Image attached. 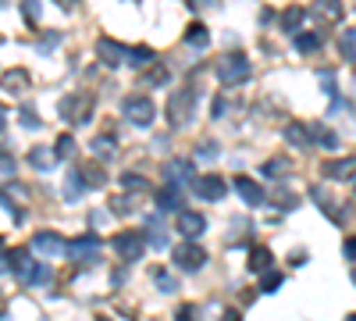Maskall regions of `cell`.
<instances>
[{
    "mask_svg": "<svg viewBox=\"0 0 356 321\" xmlns=\"http://www.w3.org/2000/svg\"><path fill=\"white\" fill-rule=\"evenodd\" d=\"M189 189H193L200 200H207V203H218V200H225V193H228L225 179H218V175H196Z\"/></svg>",
    "mask_w": 356,
    "mask_h": 321,
    "instance_id": "9",
    "label": "cell"
},
{
    "mask_svg": "<svg viewBox=\"0 0 356 321\" xmlns=\"http://www.w3.org/2000/svg\"><path fill=\"white\" fill-rule=\"evenodd\" d=\"M33 253H43V257L68 253V240L61 236V232H36L33 236Z\"/></svg>",
    "mask_w": 356,
    "mask_h": 321,
    "instance_id": "11",
    "label": "cell"
},
{
    "mask_svg": "<svg viewBox=\"0 0 356 321\" xmlns=\"http://www.w3.org/2000/svg\"><path fill=\"white\" fill-rule=\"evenodd\" d=\"M314 15H317V18L339 22V18L346 15V8H342V0H314Z\"/></svg>",
    "mask_w": 356,
    "mask_h": 321,
    "instance_id": "23",
    "label": "cell"
},
{
    "mask_svg": "<svg viewBox=\"0 0 356 321\" xmlns=\"http://www.w3.org/2000/svg\"><path fill=\"white\" fill-rule=\"evenodd\" d=\"M111 246L118 250L122 260H139L143 250H146V236L143 232H118V236L111 240Z\"/></svg>",
    "mask_w": 356,
    "mask_h": 321,
    "instance_id": "8",
    "label": "cell"
},
{
    "mask_svg": "<svg viewBox=\"0 0 356 321\" xmlns=\"http://www.w3.org/2000/svg\"><path fill=\"white\" fill-rule=\"evenodd\" d=\"M193 107H196V86H186V90H175L168 100V122L175 129H182L193 118Z\"/></svg>",
    "mask_w": 356,
    "mask_h": 321,
    "instance_id": "2",
    "label": "cell"
},
{
    "mask_svg": "<svg viewBox=\"0 0 356 321\" xmlns=\"http://www.w3.org/2000/svg\"><path fill=\"white\" fill-rule=\"evenodd\" d=\"M310 196H314V203H317V208H321L324 214H328L335 225H346V221H349V208H342V203L335 200V193H328L324 186H314V189H310Z\"/></svg>",
    "mask_w": 356,
    "mask_h": 321,
    "instance_id": "7",
    "label": "cell"
},
{
    "mask_svg": "<svg viewBox=\"0 0 356 321\" xmlns=\"http://www.w3.org/2000/svg\"><path fill=\"white\" fill-rule=\"evenodd\" d=\"M285 139L292 143V147H300V150H307L310 143H314V139H310V125H300V122H292V125L285 129Z\"/></svg>",
    "mask_w": 356,
    "mask_h": 321,
    "instance_id": "24",
    "label": "cell"
},
{
    "mask_svg": "<svg viewBox=\"0 0 356 321\" xmlns=\"http://www.w3.org/2000/svg\"><path fill=\"white\" fill-rule=\"evenodd\" d=\"M164 179H168L175 189H186V186H193L196 175H193V168H189V164H182V161H171V164L164 168Z\"/></svg>",
    "mask_w": 356,
    "mask_h": 321,
    "instance_id": "15",
    "label": "cell"
},
{
    "mask_svg": "<svg viewBox=\"0 0 356 321\" xmlns=\"http://www.w3.org/2000/svg\"><path fill=\"white\" fill-rule=\"evenodd\" d=\"M82 189H86V186H82L79 168L68 171V179H65V200H68V203H79V200H82Z\"/></svg>",
    "mask_w": 356,
    "mask_h": 321,
    "instance_id": "28",
    "label": "cell"
},
{
    "mask_svg": "<svg viewBox=\"0 0 356 321\" xmlns=\"http://www.w3.org/2000/svg\"><path fill=\"white\" fill-rule=\"evenodd\" d=\"M100 246H104V243H100V236H93V232H89V236H75V240L68 243V257L89 265V260L100 257Z\"/></svg>",
    "mask_w": 356,
    "mask_h": 321,
    "instance_id": "10",
    "label": "cell"
},
{
    "mask_svg": "<svg viewBox=\"0 0 356 321\" xmlns=\"http://www.w3.org/2000/svg\"><path fill=\"white\" fill-rule=\"evenodd\" d=\"M122 111H125V118H129L132 125H139V129L154 125V118H157V107H154V100H150V97H143V93H132V97H125Z\"/></svg>",
    "mask_w": 356,
    "mask_h": 321,
    "instance_id": "4",
    "label": "cell"
},
{
    "mask_svg": "<svg viewBox=\"0 0 356 321\" xmlns=\"http://www.w3.org/2000/svg\"><path fill=\"white\" fill-rule=\"evenodd\" d=\"M346 321H356V314H349V318H346Z\"/></svg>",
    "mask_w": 356,
    "mask_h": 321,
    "instance_id": "56",
    "label": "cell"
},
{
    "mask_svg": "<svg viewBox=\"0 0 356 321\" xmlns=\"http://www.w3.org/2000/svg\"><path fill=\"white\" fill-rule=\"evenodd\" d=\"M36 265H40V260L33 257V250H8V268H11V275H15L22 285L33 282Z\"/></svg>",
    "mask_w": 356,
    "mask_h": 321,
    "instance_id": "6",
    "label": "cell"
},
{
    "mask_svg": "<svg viewBox=\"0 0 356 321\" xmlns=\"http://www.w3.org/2000/svg\"><path fill=\"white\" fill-rule=\"evenodd\" d=\"M15 171V154L0 147V175H11Z\"/></svg>",
    "mask_w": 356,
    "mask_h": 321,
    "instance_id": "43",
    "label": "cell"
},
{
    "mask_svg": "<svg viewBox=\"0 0 356 321\" xmlns=\"http://www.w3.org/2000/svg\"><path fill=\"white\" fill-rule=\"evenodd\" d=\"M267 179H285L289 175V161L285 157H271V161H264V168H260Z\"/></svg>",
    "mask_w": 356,
    "mask_h": 321,
    "instance_id": "30",
    "label": "cell"
},
{
    "mask_svg": "<svg viewBox=\"0 0 356 321\" xmlns=\"http://www.w3.org/2000/svg\"><path fill=\"white\" fill-rule=\"evenodd\" d=\"M310 136H314L317 147H324V150H339V136H335L328 125H310Z\"/></svg>",
    "mask_w": 356,
    "mask_h": 321,
    "instance_id": "26",
    "label": "cell"
},
{
    "mask_svg": "<svg viewBox=\"0 0 356 321\" xmlns=\"http://www.w3.org/2000/svg\"><path fill=\"white\" fill-rule=\"evenodd\" d=\"M171 260H175V268H178V272H200V268L207 265V250L196 246L193 240H186L182 246H175Z\"/></svg>",
    "mask_w": 356,
    "mask_h": 321,
    "instance_id": "5",
    "label": "cell"
},
{
    "mask_svg": "<svg viewBox=\"0 0 356 321\" xmlns=\"http://www.w3.org/2000/svg\"><path fill=\"white\" fill-rule=\"evenodd\" d=\"M324 175H328V179H335V182H342V179H353V175H356V157L324 161Z\"/></svg>",
    "mask_w": 356,
    "mask_h": 321,
    "instance_id": "16",
    "label": "cell"
},
{
    "mask_svg": "<svg viewBox=\"0 0 356 321\" xmlns=\"http://www.w3.org/2000/svg\"><path fill=\"white\" fill-rule=\"evenodd\" d=\"M211 114H214V118H221V114H225V100H214L211 104Z\"/></svg>",
    "mask_w": 356,
    "mask_h": 321,
    "instance_id": "49",
    "label": "cell"
},
{
    "mask_svg": "<svg viewBox=\"0 0 356 321\" xmlns=\"http://www.w3.org/2000/svg\"><path fill=\"white\" fill-rule=\"evenodd\" d=\"M271 265H275V253L267 250V246H253V250H250V260H246V268H250L253 275H264V272H271Z\"/></svg>",
    "mask_w": 356,
    "mask_h": 321,
    "instance_id": "17",
    "label": "cell"
},
{
    "mask_svg": "<svg viewBox=\"0 0 356 321\" xmlns=\"http://www.w3.org/2000/svg\"><path fill=\"white\" fill-rule=\"evenodd\" d=\"M278 285H282V275H264V282H260V289H264V293H275Z\"/></svg>",
    "mask_w": 356,
    "mask_h": 321,
    "instance_id": "45",
    "label": "cell"
},
{
    "mask_svg": "<svg viewBox=\"0 0 356 321\" xmlns=\"http://www.w3.org/2000/svg\"><path fill=\"white\" fill-rule=\"evenodd\" d=\"M22 11L29 15V22H36V15H40V0H25V4H22Z\"/></svg>",
    "mask_w": 356,
    "mask_h": 321,
    "instance_id": "47",
    "label": "cell"
},
{
    "mask_svg": "<svg viewBox=\"0 0 356 321\" xmlns=\"http://www.w3.org/2000/svg\"><path fill=\"white\" fill-rule=\"evenodd\" d=\"M150 279H154V285L161 289V293H175V289H178V282H175L164 268H154V272H150Z\"/></svg>",
    "mask_w": 356,
    "mask_h": 321,
    "instance_id": "34",
    "label": "cell"
},
{
    "mask_svg": "<svg viewBox=\"0 0 356 321\" xmlns=\"http://www.w3.org/2000/svg\"><path fill=\"white\" fill-rule=\"evenodd\" d=\"M235 193H239L243 196V203H246V208H260V203H264V189L253 182V179H246V175H239V179H235Z\"/></svg>",
    "mask_w": 356,
    "mask_h": 321,
    "instance_id": "14",
    "label": "cell"
},
{
    "mask_svg": "<svg viewBox=\"0 0 356 321\" xmlns=\"http://www.w3.org/2000/svg\"><path fill=\"white\" fill-rule=\"evenodd\" d=\"M182 189H175V186H164V189H157V208L161 211H182V196H178Z\"/></svg>",
    "mask_w": 356,
    "mask_h": 321,
    "instance_id": "22",
    "label": "cell"
},
{
    "mask_svg": "<svg viewBox=\"0 0 356 321\" xmlns=\"http://www.w3.org/2000/svg\"><path fill=\"white\" fill-rule=\"evenodd\" d=\"M54 157L57 161H72L75 157V139L65 132V136H57V143H54Z\"/></svg>",
    "mask_w": 356,
    "mask_h": 321,
    "instance_id": "29",
    "label": "cell"
},
{
    "mask_svg": "<svg viewBox=\"0 0 356 321\" xmlns=\"http://www.w3.org/2000/svg\"><path fill=\"white\" fill-rule=\"evenodd\" d=\"M79 175H82V186H86V189H100V186H107V171H104L100 164H82Z\"/></svg>",
    "mask_w": 356,
    "mask_h": 321,
    "instance_id": "21",
    "label": "cell"
},
{
    "mask_svg": "<svg viewBox=\"0 0 356 321\" xmlns=\"http://www.w3.org/2000/svg\"><path fill=\"white\" fill-rule=\"evenodd\" d=\"M317 79H321V86H324V93L339 97V86H335V75H332V72H317Z\"/></svg>",
    "mask_w": 356,
    "mask_h": 321,
    "instance_id": "41",
    "label": "cell"
},
{
    "mask_svg": "<svg viewBox=\"0 0 356 321\" xmlns=\"http://www.w3.org/2000/svg\"><path fill=\"white\" fill-rule=\"evenodd\" d=\"M271 200L278 203L282 211H292L296 203H300V200H296V193H289V189H278V193H271Z\"/></svg>",
    "mask_w": 356,
    "mask_h": 321,
    "instance_id": "38",
    "label": "cell"
},
{
    "mask_svg": "<svg viewBox=\"0 0 356 321\" xmlns=\"http://www.w3.org/2000/svg\"><path fill=\"white\" fill-rule=\"evenodd\" d=\"M50 282H54V268L50 265H36V275H33L29 285H50Z\"/></svg>",
    "mask_w": 356,
    "mask_h": 321,
    "instance_id": "39",
    "label": "cell"
},
{
    "mask_svg": "<svg viewBox=\"0 0 356 321\" xmlns=\"http://www.w3.org/2000/svg\"><path fill=\"white\" fill-rule=\"evenodd\" d=\"M125 50H129V47L114 43V40H100V43H97V54L104 57V65H111V68H118V65L125 61Z\"/></svg>",
    "mask_w": 356,
    "mask_h": 321,
    "instance_id": "18",
    "label": "cell"
},
{
    "mask_svg": "<svg viewBox=\"0 0 356 321\" xmlns=\"http://www.w3.org/2000/svg\"><path fill=\"white\" fill-rule=\"evenodd\" d=\"M339 50H342V57H346V61H356V29H346V33H342V43H339Z\"/></svg>",
    "mask_w": 356,
    "mask_h": 321,
    "instance_id": "35",
    "label": "cell"
},
{
    "mask_svg": "<svg viewBox=\"0 0 356 321\" xmlns=\"http://www.w3.org/2000/svg\"><path fill=\"white\" fill-rule=\"evenodd\" d=\"M89 221H93V225H104V221H107V214H100V211H93V214H89Z\"/></svg>",
    "mask_w": 356,
    "mask_h": 321,
    "instance_id": "52",
    "label": "cell"
},
{
    "mask_svg": "<svg viewBox=\"0 0 356 321\" xmlns=\"http://www.w3.org/2000/svg\"><path fill=\"white\" fill-rule=\"evenodd\" d=\"M89 150H93L97 157H111L114 154V143H111V136H97L93 143H89Z\"/></svg>",
    "mask_w": 356,
    "mask_h": 321,
    "instance_id": "36",
    "label": "cell"
},
{
    "mask_svg": "<svg viewBox=\"0 0 356 321\" xmlns=\"http://www.w3.org/2000/svg\"><path fill=\"white\" fill-rule=\"evenodd\" d=\"M125 61H129L132 68H143V65H150V61H154V50L146 47V43H139V47H129V50H125Z\"/></svg>",
    "mask_w": 356,
    "mask_h": 321,
    "instance_id": "27",
    "label": "cell"
},
{
    "mask_svg": "<svg viewBox=\"0 0 356 321\" xmlns=\"http://www.w3.org/2000/svg\"><path fill=\"white\" fill-rule=\"evenodd\" d=\"M353 282H356V272H353Z\"/></svg>",
    "mask_w": 356,
    "mask_h": 321,
    "instance_id": "58",
    "label": "cell"
},
{
    "mask_svg": "<svg viewBox=\"0 0 356 321\" xmlns=\"http://www.w3.org/2000/svg\"><path fill=\"white\" fill-rule=\"evenodd\" d=\"M342 253H346L349 260H356V236H349V240L342 243Z\"/></svg>",
    "mask_w": 356,
    "mask_h": 321,
    "instance_id": "48",
    "label": "cell"
},
{
    "mask_svg": "<svg viewBox=\"0 0 356 321\" xmlns=\"http://www.w3.org/2000/svg\"><path fill=\"white\" fill-rule=\"evenodd\" d=\"M146 246H154V250L168 246V228L161 225V218H146Z\"/></svg>",
    "mask_w": 356,
    "mask_h": 321,
    "instance_id": "19",
    "label": "cell"
},
{
    "mask_svg": "<svg viewBox=\"0 0 356 321\" xmlns=\"http://www.w3.org/2000/svg\"><path fill=\"white\" fill-rule=\"evenodd\" d=\"M57 40H61V36H57V33H50V36H47V40H43V43H40V47H43V50H50V47H54V43H57Z\"/></svg>",
    "mask_w": 356,
    "mask_h": 321,
    "instance_id": "51",
    "label": "cell"
},
{
    "mask_svg": "<svg viewBox=\"0 0 356 321\" xmlns=\"http://www.w3.org/2000/svg\"><path fill=\"white\" fill-rule=\"evenodd\" d=\"M278 22H282L285 33H296V36H300V25L307 22V11H303L300 4H292V8H285V11L278 15Z\"/></svg>",
    "mask_w": 356,
    "mask_h": 321,
    "instance_id": "20",
    "label": "cell"
},
{
    "mask_svg": "<svg viewBox=\"0 0 356 321\" xmlns=\"http://www.w3.org/2000/svg\"><path fill=\"white\" fill-rule=\"evenodd\" d=\"M122 186L129 189V193H150L154 186H150V179H143V175H122Z\"/></svg>",
    "mask_w": 356,
    "mask_h": 321,
    "instance_id": "32",
    "label": "cell"
},
{
    "mask_svg": "<svg viewBox=\"0 0 356 321\" xmlns=\"http://www.w3.org/2000/svg\"><path fill=\"white\" fill-rule=\"evenodd\" d=\"M207 40H211V33H207V25L193 22V25L186 29V43H189V47H207Z\"/></svg>",
    "mask_w": 356,
    "mask_h": 321,
    "instance_id": "31",
    "label": "cell"
},
{
    "mask_svg": "<svg viewBox=\"0 0 356 321\" xmlns=\"http://www.w3.org/2000/svg\"><path fill=\"white\" fill-rule=\"evenodd\" d=\"M0 208H4V211H8L15 221H22V218H25V214H22V208H15V203L8 200V193H0Z\"/></svg>",
    "mask_w": 356,
    "mask_h": 321,
    "instance_id": "44",
    "label": "cell"
},
{
    "mask_svg": "<svg viewBox=\"0 0 356 321\" xmlns=\"http://www.w3.org/2000/svg\"><path fill=\"white\" fill-rule=\"evenodd\" d=\"M0 253H4V240H0Z\"/></svg>",
    "mask_w": 356,
    "mask_h": 321,
    "instance_id": "57",
    "label": "cell"
},
{
    "mask_svg": "<svg viewBox=\"0 0 356 321\" xmlns=\"http://www.w3.org/2000/svg\"><path fill=\"white\" fill-rule=\"evenodd\" d=\"M143 82H146V86H168V65H157L154 72H146Z\"/></svg>",
    "mask_w": 356,
    "mask_h": 321,
    "instance_id": "37",
    "label": "cell"
},
{
    "mask_svg": "<svg viewBox=\"0 0 356 321\" xmlns=\"http://www.w3.org/2000/svg\"><path fill=\"white\" fill-rule=\"evenodd\" d=\"M111 211L114 214H129L132 211V200L129 196H111Z\"/></svg>",
    "mask_w": 356,
    "mask_h": 321,
    "instance_id": "42",
    "label": "cell"
},
{
    "mask_svg": "<svg viewBox=\"0 0 356 321\" xmlns=\"http://www.w3.org/2000/svg\"><path fill=\"white\" fill-rule=\"evenodd\" d=\"M178 232H182L186 240H200L207 232V218L200 211H178Z\"/></svg>",
    "mask_w": 356,
    "mask_h": 321,
    "instance_id": "13",
    "label": "cell"
},
{
    "mask_svg": "<svg viewBox=\"0 0 356 321\" xmlns=\"http://www.w3.org/2000/svg\"><path fill=\"white\" fill-rule=\"evenodd\" d=\"M54 161H57L54 150H43V147H33V150H29V164H33L36 171H43V175L54 171Z\"/></svg>",
    "mask_w": 356,
    "mask_h": 321,
    "instance_id": "25",
    "label": "cell"
},
{
    "mask_svg": "<svg viewBox=\"0 0 356 321\" xmlns=\"http://www.w3.org/2000/svg\"><path fill=\"white\" fill-rule=\"evenodd\" d=\"M29 72L25 68H8L4 75H0V90L4 93H11V97H22V93H29Z\"/></svg>",
    "mask_w": 356,
    "mask_h": 321,
    "instance_id": "12",
    "label": "cell"
},
{
    "mask_svg": "<svg viewBox=\"0 0 356 321\" xmlns=\"http://www.w3.org/2000/svg\"><path fill=\"white\" fill-rule=\"evenodd\" d=\"M175 321H200V314H196V307H178Z\"/></svg>",
    "mask_w": 356,
    "mask_h": 321,
    "instance_id": "46",
    "label": "cell"
},
{
    "mask_svg": "<svg viewBox=\"0 0 356 321\" xmlns=\"http://www.w3.org/2000/svg\"><path fill=\"white\" fill-rule=\"evenodd\" d=\"M18 122H22L25 129H40V125H43L36 114H33V107H22V111H18Z\"/></svg>",
    "mask_w": 356,
    "mask_h": 321,
    "instance_id": "40",
    "label": "cell"
},
{
    "mask_svg": "<svg viewBox=\"0 0 356 321\" xmlns=\"http://www.w3.org/2000/svg\"><path fill=\"white\" fill-rule=\"evenodd\" d=\"M0 132H4V107H0Z\"/></svg>",
    "mask_w": 356,
    "mask_h": 321,
    "instance_id": "54",
    "label": "cell"
},
{
    "mask_svg": "<svg viewBox=\"0 0 356 321\" xmlns=\"http://www.w3.org/2000/svg\"><path fill=\"white\" fill-rule=\"evenodd\" d=\"M214 72H218V82L232 90V86L246 82V75H250V57H246L243 50H228V54H221V57H218Z\"/></svg>",
    "mask_w": 356,
    "mask_h": 321,
    "instance_id": "1",
    "label": "cell"
},
{
    "mask_svg": "<svg viewBox=\"0 0 356 321\" xmlns=\"http://www.w3.org/2000/svg\"><path fill=\"white\" fill-rule=\"evenodd\" d=\"M353 196H356V186H353Z\"/></svg>",
    "mask_w": 356,
    "mask_h": 321,
    "instance_id": "59",
    "label": "cell"
},
{
    "mask_svg": "<svg viewBox=\"0 0 356 321\" xmlns=\"http://www.w3.org/2000/svg\"><path fill=\"white\" fill-rule=\"evenodd\" d=\"M296 50H300V54L321 50V36H317V33H300V36H296Z\"/></svg>",
    "mask_w": 356,
    "mask_h": 321,
    "instance_id": "33",
    "label": "cell"
},
{
    "mask_svg": "<svg viewBox=\"0 0 356 321\" xmlns=\"http://www.w3.org/2000/svg\"><path fill=\"white\" fill-rule=\"evenodd\" d=\"M97 321H111V318H107V314H100V318H97Z\"/></svg>",
    "mask_w": 356,
    "mask_h": 321,
    "instance_id": "55",
    "label": "cell"
},
{
    "mask_svg": "<svg viewBox=\"0 0 356 321\" xmlns=\"http://www.w3.org/2000/svg\"><path fill=\"white\" fill-rule=\"evenodd\" d=\"M57 4H61L65 11H72V8H75V0H57Z\"/></svg>",
    "mask_w": 356,
    "mask_h": 321,
    "instance_id": "53",
    "label": "cell"
},
{
    "mask_svg": "<svg viewBox=\"0 0 356 321\" xmlns=\"http://www.w3.org/2000/svg\"><path fill=\"white\" fill-rule=\"evenodd\" d=\"M61 118L75 129V125H86L89 118H93V97L89 93H72L61 100Z\"/></svg>",
    "mask_w": 356,
    "mask_h": 321,
    "instance_id": "3",
    "label": "cell"
},
{
    "mask_svg": "<svg viewBox=\"0 0 356 321\" xmlns=\"http://www.w3.org/2000/svg\"><path fill=\"white\" fill-rule=\"evenodd\" d=\"M200 154H203V157H214V154H218V147H211V143H203Z\"/></svg>",
    "mask_w": 356,
    "mask_h": 321,
    "instance_id": "50",
    "label": "cell"
}]
</instances>
